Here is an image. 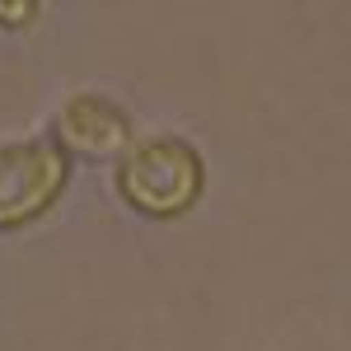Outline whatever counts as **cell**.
<instances>
[{"mask_svg":"<svg viewBox=\"0 0 351 351\" xmlns=\"http://www.w3.org/2000/svg\"><path fill=\"white\" fill-rule=\"evenodd\" d=\"M66 150L52 141H19L0 145V230L43 216L66 188Z\"/></svg>","mask_w":351,"mask_h":351,"instance_id":"7a4b0ae2","label":"cell"},{"mask_svg":"<svg viewBox=\"0 0 351 351\" xmlns=\"http://www.w3.org/2000/svg\"><path fill=\"white\" fill-rule=\"evenodd\" d=\"M56 141L84 160H112L132 145V122L104 94H71L56 108Z\"/></svg>","mask_w":351,"mask_h":351,"instance_id":"3957f363","label":"cell"},{"mask_svg":"<svg viewBox=\"0 0 351 351\" xmlns=\"http://www.w3.org/2000/svg\"><path fill=\"white\" fill-rule=\"evenodd\" d=\"M33 14H43V5H33V0H14V5H0V28H24Z\"/></svg>","mask_w":351,"mask_h":351,"instance_id":"277c9868","label":"cell"},{"mask_svg":"<svg viewBox=\"0 0 351 351\" xmlns=\"http://www.w3.org/2000/svg\"><path fill=\"white\" fill-rule=\"evenodd\" d=\"M117 192L141 216H183L202 197V155L178 136H145L122 150Z\"/></svg>","mask_w":351,"mask_h":351,"instance_id":"6da1fadb","label":"cell"}]
</instances>
